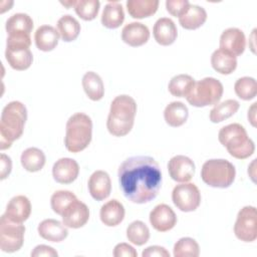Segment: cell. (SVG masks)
Wrapping results in <instances>:
<instances>
[{
    "instance_id": "6da1fadb",
    "label": "cell",
    "mask_w": 257,
    "mask_h": 257,
    "mask_svg": "<svg viewBox=\"0 0 257 257\" xmlns=\"http://www.w3.org/2000/svg\"><path fill=\"white\" fill-rule=\"evenodd\" d=\"M117 177L124 197L135 204L153 201L162 187L160 166L149 156H135L124 160L118 168Z\"/></svg>"
},
{
    "instance_id": "7a4b0ae2",
    "label": "cell",
    "mask_w": 257,
    "mask_h": 257,
    "mask_svg": "<svg viewBox=\"0 0 257 257\" xmlns=\"http://www.w3.org/2000/svg\"><path fill=\"white\" fill-rule=\"evenodd\" d=\"M137 113L136 100L127 95L115 96L111 103L106 120V127L110 135L114 137L126 136L133 128Z\"/></svg>"
},
{
    "instance_id": "3957f363",
    "label": "cell",
    "mask_w": 257,
    "mask_h": 257,
    "mask_svg": "<svg viewBox=\"0 0 257 257\" xmlns=\"http://www.w3.org/2000/svg\"><path fill=\"white\" fill-rule=\"evenodd\" d=\"M26 120L27 109L22 102L13 100L4 106L0 117V149L2 151L9 149L13 142L22 136Z\"/></svg>"
},
{
    "instance_id": "277c9868",
    "label": "cell",
    "mask_w": 257,
    "mask_h": 257,
    "mask_svg": "<svg viewBox=\"0 0 257 257\" xmlns=\"http://www.w3.org/2000/svg\"><path fill=\"white\" fill-rule=\"evenodd\" d=\"M218 140L228 153L238 160L247 159L255 152L254 142L248 137L245 127L237 122L221 127Z\"/></svg>"
},
{
    "instance_id": "5b68a950",
    "label": "cell",
    "mask_w": 257,
    "mask_h": 257,
    "mask_svg": "<svg viewBox=\"0 0 257 257\" xmlns=\"http://www.w3.org/2000/svg\"><path fill=\"white\" fill-rule=\"evenodd\" d=\"M92 138V120L83 112L72 114L65 125L64 145L68 152L79 153L85 150Z\"/></svg>"
},
{
    "instance_id": "8992f818",
    "label": "cell",
    "mask_w": 257,
    "mask_h": 257,
    "mask_svg": "<svg viewBox=\"0 0 257 257\" xmlns=\"http://www.w3.org/2000/svg\"><path fill=\"white\" fill-rule=\"evenodd\" d=\"M236 176V169L232 163L224 159L206 161L201 169L203 182L213 188L225 189L230 187Z\"/></svg>"
},
{
    "instance_id": "52a82bcc",
    "label": "cell",
    "mask_w": 257,
    "mask_h": 257,
    "mask_svg": "<svg viewBox=\"0 0 257 257\" xmlns=\"http://www.w3.org/2000/svg\"><path fill=\"white\" fill-rule=\"evenodd\" d=\"M224 92L223 84L214 77H205L195 82L187 101L196 107H205L219 103Z\"/></svg>"
},
{
    "instance_id": "ba28073f",
    "label": "cell",
    "mask_w": 257,
    "mask_h": 257,
    "mask_svg": "<svg viewBox=\"0 0 257 257\" xmlns=\"http://www.w3.org/2000/svg\"><path fill=\"white\" fill-rule=\"evenodd\" d=\"M24 233L22 223L14 222L3 214L0 219V249L6 253L18 251L24 243Z\"/></svg>"
},
{
    "instance_id": "9c48e42d",
    "label": "cell",
    "mask_w": 257,
    "mask_h": 257,
    "mask_svg": "<svg viewBox=\"0 0 257 257\" xmlns=\"http://www.w3.org/2000/svg\"><path fill=\"white\" fill-rule=\"evenodd\" d=\"M235 236L243 242H253L257 238V211L254 206H245L237 214L234 225Z\"/></svg>"
},
{
    "instance_id": "30bf717a",
    "label": "cell",
    "mask_w": 257,
    "mask_h": 257,
    "mask_svg": "<svg viewBox=\"0 0 257 257\" xmlns=\"http://www.w3.org/2000/svg\"><path fill=\"white\" fill-rule=\"evenodd\" d=\"M172 201L180 211L193 212L201 204V193L195 184L182 183L173 189Z\"/></svg>"
},
{
    "instance_id": "8fae6325",
    "label": "cell",
    "mask_w": 257,
    "mask_h": 257,
    "mask_svg": "<svg viewBox=\"0 0 257 257\" xmlns=\"http://www.w3.org/2000/svg\"><path fill=\"white\" fill-rule=\"evenodd\" d=\"M195 164L187 156L177 155L168 163L170 177L179 183L189 182L195 175Z\"/></svg>"
},
{
    "instance_id": "7c38bea8",
    "label": "cell",
    "mask_w": 257,
    "mask_h": 257,
    "mask_svg": "<svg viewBox=\"0 0 257 257\" xmlns=\"http://www.w3.org/2000/svg\"><path fill=\"white\" fill-rule=\"evenodd\" d=\"M5 58L13 69L19 71L28 69L33 61L29 46L23 44H6Z\"/></svg>"
},
{
    "instance_id": "4fadbf2b",
    "label": "cell",
    "mask_w": 257,
    "mask_h": 257,
    "mask_svg": "<svg viewBox=\"0 0 257 257\" xmlns=\"http://www.w3.org/2000/svg\"><path fill=\"white\" fill-rule=\"evenodd\" d=\"M62 223L67 228L78 229L83 227L89 219L88 207L78 199L71 202L61 215Z\"/></svg>"
},
{
    "instance_id": "5bb4252c",
    "label": "cell",
    "mask_w": 257,
    "mask_h": 257,
    "mask_svg": "<svg viewBox=\"0 0 257 257\" xmlns=\"http://www.w3.org/2000/svg\"><path fill=\"white\" fill-rule=\"evenodd\" d=\"M220 49H223L234 56H240L246 48V37L244 32L236 27L225 29L220 36Z\"/></svg>"
},
{
    "instance_id": "9a60e30c",
    "label": "cell",
    "mask_w": 257,
    "mask_h": 257,
    "mask_svg": "<svg viewBox=\"0 0 257 257\" xmlns=\"http://www.w3.org/2000/svg\"><path fill=\"white\" fill-rule=\"evenodd\" d=\"M150 223L158 232L172 230L177 223V216L174 210L167 204L157 205L150 213Z\"/></svg>"
},
{
    "instance_id": "2e32d148",
    "label": "cell",
    "mask_w": 257,
    "mask_h": 257,
    "mask_svg": "<svg viewBox=\"0 0 257 257\" xmlns=\"http://www.w3.org/2000/svg\"><path fill=\"white\" fill-rule=\"evenodd\" d=\"M78 174L79 166L75 160L70 158H61L52 167V177L59 184H71L76 180Z\"/></svg>"
},
{
    "instance_id": "e0dca14e",
    "label": "cell",
    "mask_w": 257,
    "mask_h": 257,
    "mask_svg": "<svg viewBox=\"0 0 257 257\" xmlns=\"http://www.w3.org/2000/svg\"><path fill=\"white\" fill-rule=\"evenodd\" d=\"M88 191L96 201H103L110 195L111 181L109 175L102 170L93 172L88 179Z\"/></svg>"
},
{
    "instance_id": "ac0fdd59",
    "label": "cell",
    "mask_w": 257,
    "mask_h": 257,
    "mask_svg": "<svg viewBox=\"0 0 257 257\" xmlns=\"http://www.w3.org/2000/svg\"><path fill=\"white\" fill-rule=\"evenodd\" d=\"M121 39L132 47H139L149 41L150 30L147 25L141 22H131L122 28Z\"/></svg>"
},
{
    "instance_id": "d6986e66",
    "label": "cell",
    "mask_w": 257,
    "mask_h": 257,
    "mask_svg": "<svg viewBox=\"0 0 257 257\" xmlns=\"http://www.w3.org/2000/svg\"><path fill=\"white\" fill-rule=\"evenodd\" d=\"M31 214V203L24 195L13 197L7 204L4 215L17 223H23Z\"/></svg>"
},
{
    "instance_id": "ffe728a7",
    "label": "cell",
    "mask_w": 257,
    "mask_h": 257,
    "mask_svg": "<svg viewBox=\"0 0 257 257\" xmlns=\"http://www.w3.org/2000/svg\"><path fill=\"white\" fill-rule=\"evenodd\" d=\"M155 40L163 46H169L175 42L178 36V30L175 22L168 17L159 18L153 28Z\"/></svg>"
},
{
    "instance_id": "44dd1931",
    "label": "cell",
    "mask_w": 257,
    "mask_h": 257,
    "mask_svg": "<svg viewBox=\"0 0 257 257\" xmlns=\"http://www.w3.org/2000/svg\"><path fill=\"white\" fill-rule=\"evenodd\" d=\"M38 234L41 238L50 242H61L68 236L67 227L58 220L45 219L37 227Z\"/></svg>"
},
{
    "instance_id": "7402d4cb",
    "label": "cell",
    "mask_w": 257,
    "mask_h": 257,
    "mask_svg": "<svg viewBox=\"0 0 257 257\" xmlns=\"http://www.w3.org/2000/svg\"><path fill=\"white\" fill-rule=\"evenodd\" d=\"M124 214L123 205L115 199L103 204L99 211L100 221L107 227H114L120 224L124 218Z\"/></svg>"
},
{
    "instance_id": "603a6c76",
    "label": "cell",
    "mask_w": 257,
    "mask_h": 257,
    "mask_svg": "<svg viewBox=\"0 0 257 257\" xmlns=\"http://www.w3.org/2000/svg\"><path fill=\"white\" fill-rule=\"evenodd\" d=\"M59 33L51 25H41L39 26L34 34V41L36 47L44 52L53 50L59 41Z\"/></svg>"
},
{
    "instance_id": "cb8c5ba5",
    "label": "cell",
    "mask_w": 257,
    "mask_h": 257,
    "mask_svg": "<svg viewBox=\"0 0 257 257\" xmlns=\"http://www.w3.org/2000/svg\"><path fill=\"white\" fill-rule=\"evenodd\" d=\"M207 20L206 10L195 4H190L185 12L179 17L181 26L188 30H195L201 27Z\"/></svg>"
},
{
    "instance_id": "d4e9b609",
    "label": "cell",
    "mask_w": 257,
    "mask_h": 257,
    "mask_svg": "<svg viewBox=\"0 0 257 257\" xmlns=\"http://www.w3.org/2000/svg\"><path fill=\"white\" fill-rule=\"evenodd\" d=\"M5 29L8 35L30 36L33 29V20L26 13H15L7 19Z\"/></svg>"
},
{
    "instance_id": "484cf974",
    "label": "cell",
    "mask_w": 257,
    "mask_h": 257,
    "mask_svg": "<svg viewBox=\"0 0 257 257\" xmlns=\"http://www.w3.org/2000/svg\"><path fill=\"white\" fill-rule=\"evenodd\" d=\"M124 20V12L121 4L117 1H108L101 13V24L108 29L118 28Z\"/></svg>"
},
{
    "instance_id": "4316f807",
    "label": "cell",
    "mask_w": 257,
    "mask_h": 257,
    "mask_svg": "<svg viewBox=\"0 0 257 257\" xmlns=\"http://www.w3.org/2000/svg\"><path fill=\"white\" fill-rule=\"evenodd\" d=\"M211 65L221 74H231L237 67V57L219 48L211 55Z\"/></svg>"
},
{
    "instance_id": "83f0119b",
    "label": "cell",
    "mask_w": 257,
    "mask_h": 257,
    "mask_svg": "<svg viewBox=\"0 0 257 257\" xmlns=\"http://www.w3.org/2000/svg\"><path fill=\"white\" fill-rule=\"evenodd\" d=\"M188 117L189 109L182 101H172L165 107L164 118L170 126H181L187 121Z\"/></svg>"
},
{
    "instance_id": "f1b7e54d",
    "label": "cell",
    "mask_w": 257,
    "mask_h": 257,
    "mask_svg": "<svg viewBox=\"0 0 257 257\" xmlns=\"http://www.w3.org/2000/svg\"><path fill=\"white\" fill-rule=\"evenodd\" d=\"M82 87L87 97L93 101L100 100L104 95V85L101 77L94 71H87L82 77Z\"/></svg>"
},
{
    "instance_id": "f546056e",
    "label": "cell",
    "mask_w": 257,
    "mask_h": 257,
    "mask_svg": "<svg viewBox=\"0 0 257 257\" xmlns=\"http://www.w3.org/2000/svg\"><path fill=\"white\" fill-rule=\"evenodd\" d=\"M160 2L158 0H127L126 10L128 14L136 19H143L154 15Z\"/></svg>"
},
{
    "instance_id": "4dcf8cb0",
    "label": "cell",
    "mask_w": 257,
    "mask_h": 257,
    "mask_svg": "<svg viewBox=\"0 0 257 257\" xmlns=\"http://www.w3.org/2000/svg\"><path fill=\"white\" fill-rule=\"evenodd\" d=\"M20 162L22 167L31 173L40 171L46 162L44 153L38 148H28L21 154Z\"/></svg>"
},
{
    "instance_id": "1f68e13d",
    "label": "cell",
    "mask_w": 257,
    "mask_h": 257,
    "mask_svg": "<svg viewBox=\"0 0 257 257\" xmlns=\"http://www.w3.org/2000/svg\"><path fill=\"white\" fill-rule=\"evenodd\" d=\"M57 31L61 39L65 42H71L75 40L80 33V24L71 15H63L57 21Z\"/></svg>"
},
{
    "instance_id": "d6a6232c",
    "label": "cell",
    "mask_w": 257,
    "mask_h": 257,
    "mask_svg": "<svg viewBox=\"0 0 257 257\" xmlns=\"http://www.w3.org/2000/svg\"><path fill=\"white\" fill-rule=\"evenodd\" d=\"M240 103L236 99H226L220 103L214 105V107L210 110V120L214 123L221 122L232 115H234L239 109Z\"/></svg>"
},
{
    "instance_id": "836d02e7",
    "label": "cell",
    "mask_w": 257,
    "mask_h": 257,
    "mask_svg": "<svg viewBox=\"0 0 257 257\" xmlns=\"http://www.w3.org/2000/svg\"><path fill=\"white\" fill-rule=\"evenodd\" d=\"M195 82V79L189 74H178L171 78L168 89L169 92L174 96L187 97Z\"/></svg>"
},
{
    "instance_id": "e575fe53",
    "label": "cell",
    "mask_w": 257,
    "mask_h": 257,
    "mask_svg": "<svg viewBox=\"0 0 257 257\" xmlns=\"http://www.w3.org/2000/svg\"><path fill=\"white\" fill-rule=\"evenodd\" d=\"M126 238L131 243L142 246L150 239L149 227L143 221H134L126 228Z\"/></svg>"
},
{
    "instance_id": "d590c367",
    "label": "cell",
    "mask_w": 257,
    "mask_h": 257,
    "mask_svg": "<svg viewBox=\"0 0 257 257\" xmlns=\"http://www.w3.org/2000/svg\"><path fill=\"white\" fill-rule=\"evenodd\" d=\"M234 90L237 96L243 100H251L255 98L257 93V83L255 78L243 76L236 80Z\"/></svg>"
},
{
    "instance_id": "8d00e7d4",
    "label": "cell",
    "mask_w": 257,
    "mask_h": 257,
    "mask_svg": "<svg viewBox=\"0 0 257 257\" xmlns=\"http://www.w3.org/2000/svg\"><path fill=\"white\" fill-rule=\"evenodd\" d=\"M173 254L175 257H198L200 255V247L195 239L183 237L175 243Z\"/></svg>"
},
{
    "instance_id": "74e56055",
    "label": "cell",
    "mask_w": 257,
    "mask_h": 257,
    "mask_svg": "<svg viewBox=\"0 0 257 257\" xmlns=\"http://www.w3.org/2000/svg\"><path fill=\"white\" fill-rule=\"evenodd\" d=\"M76 196L67 190H59L52 194L50 198V205L51 209L57 215H62L64 210L68 207V205L76 200Z\"/></svg>"
},
{
    "instance_id": "f35d334b",
    "label": "cell",
    "mask_w": 257,
    "mask_h": 257,
    "mask_svg": "<svg viewBox=\"0 0 257 257\" xmlns=\"http://www.w3.org/2000/svg\"><path fill=\"white\" fill-rule=\"evenodd\" d=\"M98 0H77L74 6L75 13L84 21L93 20L99 11Z\"/></svg>"
},
{
    "instance_id": "ab89813d",
    "label": "cell",
    "mask_w": 257,
    "mask_h": 257,
    "mask_svg": "<svg viewBox=\"0 0 257 257\" xmlns=\"http://www.w3.org/2000/svg\"><path fill=\"white\" fill-rule=\"evenodd\" d=\"M190 5V2L188 0H167L166 1V8L167 11L175 16V17H180L187 7Z\"/></svg>"
},
{
    "instance_id": "60d3db41",
    "label": "cell",
    "mask_w": 257,
    "mask_h": 257,
    "mask_svg": "<svg viewBox=\"0 0 257 257\" xmlns=\"http://www.w3.org/2000/svg\"><path fill=\"white\" fill-rule=\"evenodd\" d=\"M113 256L114 257H137L138 252L132 245L122 242L115 245L113 249Z\"/></svg>"
},
{
    "instance_id": "b9f144b4",
    "label": "cell",
    "mask_w": 257,
    "mask_h": 257,
    "mask_svg": "<svg viewBox=\"0 0 257 257\" xmlns=\"http://www.w3.org/2000/svg\"><path fill=\"white\" fill-rule=\"evenodd\" d=\"M31 257H41V256H46V257H57L58 256V253L57 251L48 246V245H38L36 246L32 252H31Z\"/></svg>"
},
{
    "instance_id": "7bdbcfd3",
    "label": "cell",
    "mask_w": 257,
    "mask_h": 257,
    "mask_svg": "<svg viewBox=\"0 0 257 257\" xmlns=\"http://www.w3.org/2000/svg\"><path fill=\"white\" fill-rule=\"evenodd\" d=\"M142 256L143 257H170V253L166 248L162 246L154 245V246L147 247L143 251Z\"/></svg>"
},
{
    "instance_id": "ee69618b",
    "label": "cell",
    "mask_w": 257,
    "mask_h": 257,
    "mask_svg": "<svg viewBox=\"0 0 257 257\" xmlns=\"http://www.w3.org/2000/svg\"><path fill=\"white\" fill-rule=\"evenodd\" d=\"M0 164H1V173H0V178L1 180L6 179L12 170V161L11 158L8 157L5 154H1L0 157Z\"/></svg>"
},
{
    "instance_id": "f6af8a7d",
    "label": "cell",
    "mask_w": 257,
    "mask_h": 257,
    "mask_svg": "<svg viewBox=\"0 0 257 257\" xmlns=\"http://www.w3.org/2000/svg\"><path fill=\"white\" fill-rule=\"evenodd\" d=\"M256 102L252 103V105L249 107L248 109V120L250 121V123L252 124V126H256Z\"/></svg>"
},
{
    "instance_id": "bcb514c9",
    "label": "cell",
    "mask_w": 257,
    "mask_h": 257,
    "mask_svg": "<svg viewBox=\"0 0 257 257\" xmlns=\"http://www.w3.org/2000/svg\"><path fill=\"white\" fill-rule=\"evenodd\" d=\"M255 164H256V160H253L251 165L248 167V174L253 182H255Z\"/></svg>"
},
{
    "instance_id": "7dc6e473",
    "label": "cell",
    "mask_w": 257,
    "mask_h": 257,
    "mask_svg": "<svg viewBox=\"0 0 257 257\" xmlns=\"http://www.w3.org/2000/svg\"><path fill=\"white\" fill-rule=\"evenodd\" d=\"M76 1L77 0H69V1H61L60 3L63 5V6H65L66 8H70V7H73L74 8V6H75V4H76Z\"/></svg>"
}]
</instances>
